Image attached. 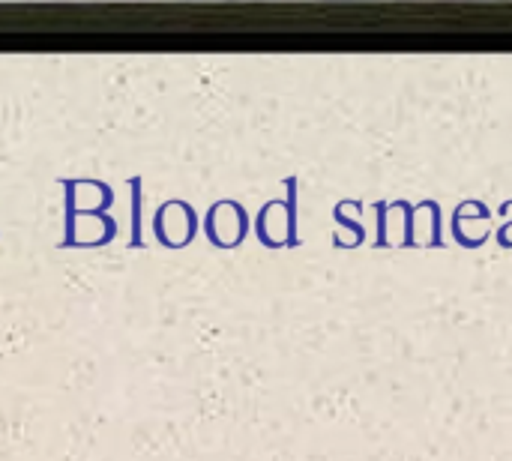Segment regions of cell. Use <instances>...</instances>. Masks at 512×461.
<instances>
[{"label": "cell", "instance_id": "cell-1", "mask_svg": "<svg viewBox=\"0 0 512 461\" xmlns=\"http://www.w3.org/2000/svg\"><path fill=\"white\" fill-rule=\"evenodd\" d=\"M153 231H156V240L168 249H180L186 246L195 231H198V216L192 210V204L186 201H168L156 210L153 216Z\"/></svg>", "mask_w": 512, "mask_h": 461}, {"label": "cell", "instance_id": "cell-2", "mask_svg": "<svg viewBox=\"0 0 512 461\" xmlns=\"http://www.w3.org/2000/svg\"><path fill=\"white\" fill-rule=\"evenodd\" d=\"M204 228H207V237H210L213 246L234 249V246L243 243V237L249 231V216L237 201H216L207 210Z\"/></svg>", "mask_w": 512, "mask_h": 461}]
</instances>
